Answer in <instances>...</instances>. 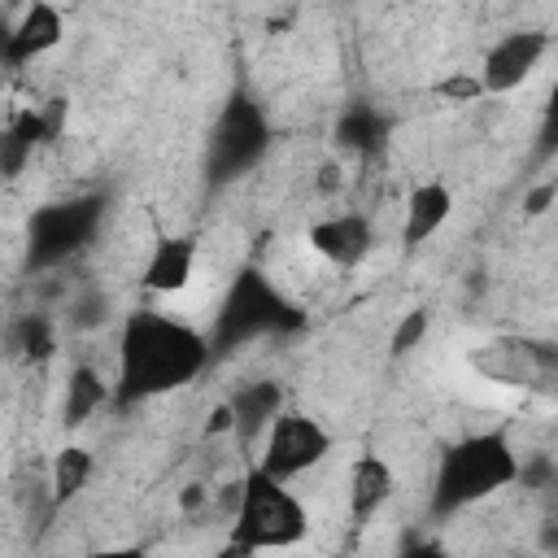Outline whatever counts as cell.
<instances>
[{
	"label": "cell",
	"mask_w": 558,
	"mask_h": 558,
	"mask_svg": "<svg viewBox=\"0 0 558 558\" xmlns=\"http://www.w3.org/2000/svg\"><path fill=\"white\" fill-rule=\"evenodd\" d=\"M214 362V344L205 327L166 314V310H131L118 331V375L113 401L140 405L166 392L187 388Z\"/></svg>",
	"instance_id": "obj_1"
},
{
	"label": "cell",
	"mask_w": 558,
	"mask_h": 558,
	"mask_svg": "<svg viewBox=\"0 0 558 558\" xmlns=\"http://www.w3.org/2000/svg\"><path fill=\"white\" fill-rule=\"evenodd\" d=\"M523 480V458L501 427L471 432L440 449L432 471V519H453Z\"/></svg>",
	"instance_id": "obj_2"
},
{
	"label": "cell",
	"mask_w": 558,
	"mask_h": 558,
	"mask_svg": "<svg viewBox=\"0 0 558 558\" xmlns=\"http://www.w3.org/2000/svg\"><path fill=\"white\" fill-rule=\"evenodd\" d=\"M310 536V510L292 493V484L266 475L257 462L244 471L235 484V510H231V532H227V554L222 558H253L270 549H292Z\"/></svg>",
	"instance_id": "obj_3"
},
{
	"label": "cell",
	"mask_w": 558,
	"mask_h": 558,
	"mask_svg": "<svg viewBox=\"0 0 558 558\" xmlns=\"http://www.w3.org/2000/svg\"><path fill=\"white\" fill-rule=\"evenodd\" d=\"M301 323H305L301 305L275 283V275H266L262 266H240L235 279L227 283L205 336H209L214 357H218V353H235L244 344H257L266 336L296 331Z\"/></svg>",
	"instance_id": "obj_4"
},
{
	"label": "cell",
	"mask_w": 558,
	"mask_h": 558,
	"mask_svg": "<svg viewBox=\"0 0 558 558\" xmlns=\"http://www.w3.org/2000/svg\"><path fill=\"white\" fill-rule=\"evenodd\" d=\"M270 153V118L248 92H231L205 140V179L227 187Z\"/></svg>",
	"instance_id": "obj_5"
},
{
	"label": "cell",
	"mask_w": 558,
	"mask_h": 558,
	"mask_svg": "<svg viewBox=\"0 0 558 558\" xmlns=\"http://www.w3.org/2000/svg\"><path fill=\"white\" fill-rule=\"evenodd\" d=\"M105 222V196L83 192L65 201H48L26 222V266L31 270H57L78 248L92 244V235Z\"/></svg>",
	"instance_id": "obj_6"
},
{
	"label": "cell",
	"mask_w": 558,
	"mask_h": 558,
	"mask_svg": "<svg viewBox=\"0 0 558 558\" xmlns=\"http://www.w3.org/2000/svg\"><path fill=\"white\" fill-rule=\"evenodd\" d=\"M327 453H331V432H327L314 414L288 405V410L270 423V432L262 436V445H257V466H262L266 475L283 480V484H292V480H301L305 471H314Z\"/></svg>",
	"instance_id": "obj_7"
},
{
	"label": "cell",
	"mask_w": 558,
	"mask_h": 558,
	"mask_svg": "<svg viewBox=\"0 0 558 558\" xmlns=\"http://www.w3.org/2000/svg\"><path fill=\"white\" fill-rule=\"evenodd\" d=\"M549 52V35L541 26H519V31H506L501 39L488 44L475 78H480V92L484 96H510L519 92L532 70L541 65V57Z\"/></svg>",
	"instance_id": "obj_8"
},
{
	"label": "cell",
	"mask_w": 558,
	"mask_h": 558,
	"mask_svg": "<svg viewBox=\"0 0 558 558\" xmlns=\"http://www.w3.org/2000/svg\"><path fill=\"white\" fill-rule=\"evenodd\" d=\"M305 244H310L323 262H331V266H340V270H353V266H362V262L371 257V248H375V227H371L366 214L344 209V214H327V218L310 222Z\"/></svg>",
	"instance_id": "obj_9"
},
{
	"label": "cell",
	"mask_w": 558,
	"mask_h": 558,
	"mask_svg": "<svg viewBox=\"0 0 558 558\" xmlns=\"http://www.w3.org/2000/svg\"><path fill=\"white\" fill-rule=\"evenodd\" d=\"M392 493H397V471H392V462L384 453L366 449V453H357L349 462V471H344V510H349V519L357 527L371 523L392 501Z\"/></svg>",
	"instance_id": "obj_10"
},
{
	"label": "cell",
	"mask_w": 558,
	"mask_h": 558,
	"mask_svg": "<svg viewBox=\"0 0 558 558\" xmlns=\"http://www.w3.org/2000/svg\"><path fill=\"white\" fill-rule=\"evenodd\" d=\"M196 275V240L183 235V231H170V235H157L148 244V257L140 266V283L153 292V296H179Z\"/></svg>",
	"instance_id": "obj_11"
},
{
	"label": "cell",
	"mask_w": 558,
	"mask_h": 558,
	"mask_svg": "<svg viewBox=\"0 0 558 558\" xmlns=\"http://www.w3.org/2000/svg\"><path fill=\"white\" fill-rule=\"evenodd\" d=\"M227 410H231V436L240 445H253V440L262 445V436L288 410V401H283L279 379H248L227 397Z\"/></svg>",
	"instance_id": "obj_12"
},
{
	"label": "cell",
	"mask_w": 558,
	"mask_h": 558,
	"mask_svg": "<svg viewBox=\"0 0 558 558\" xmlns=\"http://www.w3.org/2000/svg\"><path fill=\"white\" fill-rule=\"evenodd\" d=\"M61 35H65V13L57 4H44V0L26 4L22 17L4 31V61L9 65H26V61L52 52L61 44Z\"/></svg>",
	"instance_id": "obj_13"
},
{
	"label": "cell",
	"mask_w": 558,
	"mask_h": 558,
	"mask_svg": "<svg viewBox=\"0 0 558 558\" xmlns=\"http://www.w3.org/2000/svg\"><path fill=\"white\" fill-rule=\"evenodd\" d=\"M449 218H453V187L445 179L414 183L410 196H405V209H401V244L405 248L427 244Z\"/></svg>",
	"instance_id": "obj_14"
},
{
	"label": "cell",
	"mask_w": 558,
	"mask_h": 558,
	"mask_svg": "<svg viewBox=\"0 0 558 558\" xmlns=\"http://www.w3.org/2000/svg\"><path fill=\"white\" fill-rule=\"evenodd\" d=\"M113 397V384L96 371V366H74L70 375H65V397H61V423L65 427H83L105 401Z\"/></svg>",
	"instance_id": "obj_15"
},
{
	"label": "cell",
	"mask_w": 558,
	"mask_h": 558,
	"mask_svg": "<svg viewBox=\"0 0 558 558\" xmlns=\"http://www.w3.org/2000/svg\"><path fill=\"white\" fill-rule=\"evenodd\" d=\"M92 475H96L92 449H83V445H61V449L52 453V466H48V501H52V506L74 501V497L92 484Z\"/></svg>",
	"instance_id": "obj_16"
},
{
	"label": "cell",
	"mask_w": 558,
	"mask_h": 558,
	"mask_svg": "<svg viewBox=\"0 0 558 558\" xmlns=\"http://www.w3.org/2000/svg\"><path fill=\"white\" fill-rule=\"evenodd\" d=\"M388 140V118L371 105H349L336 122V144L349 153H375Z\"/></svg>",
	"instance_id": "obj_17"
},
{
	"label": "cell",
	"mask_w": 558,
	"mask_h": 558,
	"mask_svg": "<svg viewBox=\"0 0 558 558\" xmlns=\"http://www.w3.org/2000/svg\"><path fill=\"white\" fill-rule=\"evenodd\" d=\"M13 349L22 353V357H48L52 353V318L48 314H22L17 323H13Z\"/></svg>",
	"instance_id": "obj_18"
},
{
	"label": "cell",
	"mask_w": 558,
	"mask_h": 558,
	"mask_svg": "<svg viewBox=\"0 0 558 558\" xmlns=\"http://www.w3.org/2000/svg\"><path fill=\"white\" fill-rule=\"evenodd\" d=\"M532 161L545 166V161H558V78L541 105V118H536V135H532Z\"/></svg>",
	"instance_id": "obj_19"
},
{
	"label": "cell",
	"mask_w": 558,
	"mask_h": 558,
	"mask_svg": "<svg viewBox=\"0 0 558 558\" xmlns=\"http://www.w3.org/2000/svg\"><path fill=\"white\" fill-rule=\"evenodd\" d=\"M427 331H432V314H427V310H410V314H401V323L392 327L388 353H392V357H405V353H414V349L427 340Z\"/></svg>",
	"instance_id": "obj_20"
},
{
	"label": "cell",
	"mask_w": 558,
	"mask_h": 558,
	"mask_svg": "<svg viewBox=\"0 0 558 558\" xmlns=\"http://www.w3.org/2000/svg\"><path fill=\"white\" fill-rule=\"evenodd\" d=\"M105 318H109V296H105V292H83V296L70 301V327L92 331V327H100Z\"/></svg>",
	"instance_id": "obj_21"
},
{
	"label": "cell",
	"mask_w": 558,
	"mask_h": 558,
	"mask_svg": "<svg viewBox=\"0 0 558 558\" xmlns=\"http://www.w3.org/2000/svg\"><path fill=\"white\" fill-rule=\"evenodd\" d=\"M436 92H440L445 100H480V96H484L475 74H453V78H445Z\"/></svg>",
	"instance_id": "obj_22"
},
{
	"label": "cell",
	"mask_w": 558,
	"mask_h": 558,
	"mask_svg": "<svg viewBox=\"0 0 558 558\" xmlns=\"http://www.w3.org/2000/svg\"><path fill=\"white\" fill-rule=\"evenodd\" d=\"M558 196V179H545V183H536L532 192H527V201H523V209L527 214H545V205Z\"/></svg>",
	"instance_id": "obj_23"
},
{
	"label": "cell",
	"mask_w": 558,
	"mask_h": 558,
	"mask_svg": "<svg viewBox=\"0 0 558 558\" xmlns=\"http://www.w3.org/2000/svg\"><path fill=\"white\" fill-rule=\"evenodd\" d=\"M397 558H453V554H449L440 541H410Z\"/></svg>",
	"instance_id": "obj_24"
},
{
	"label": "cell",
	"mask_w": 558,
	"mask_h": 558,
	"mask_svg": "<svg viewBox=\"0 0 558 558\" xmlns=\"http://www.w3.org/2000/svg\"><path fill=\"white\" fill-rule=\"evenodd\" d=\"M87 558H148L144 545H105V549H92Z\"/></svg>",
	"instance_id": "obj_25"
},
{
	"label": "cell",
	"mask_w": 558,
	"mask_h": 558,
	"mask_svg": "<svg viewBox=\"0 0 558 558\" xmlns=\"http://www.w3.org/2000/svg\"><path fill=\"white\" fill-rule=\"evenodd\" d=\"M541 549L545 554H558V523H545L541 527Z\"/></svg>",
	"instance_id": "obj_26"
}]
</instances>
